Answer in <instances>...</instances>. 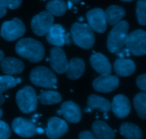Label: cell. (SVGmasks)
<instances>
[{"label":"cell","mask_w":146,"mask_h":139,"mask_svg":"<svg viewBox=\"0 0 146 139\" xmlns=\"http://www.w3.org/2000/svg\"><path fill=\"white\" fill-rule=\"evenodd\" d=\"M85 71V63L81 58H73L68 62L66 76L69 79L76 80L79 78Z\"/></svg>","instance_id":"ffe728a7"},{"label":"cell","mask_w":146,"mask_h":139,"mask_svg":"<svg viewBox=\"0 0 146 139\" xmlns=\"http://www.w3.org/2000/svg\"><path fill=\"white\" fill-rule=\"evenodd\" d=\"M12 129L16 134L23 138H29L36 135L37 128L33 121L18 117L12 122Z\"/></svg>","instance_id":"4fadbf2b"},{"label":"cell","mask_w":146,"mask_h":139,"mask_svg":"<svg viewBox=\"0 0 146 139\" xmlns=\"http://www.w3.org/2000/svg\"><path fill=\"white\" fill-rule=\"evenodd\" d=\"M71 37L74 44L84 49L93 47L95 43V34L87 24L76 22L71 27Z\"/></svg>","instance_id":"3957f363"},{"label":"cell","mask_w":146,"mask_h":139,"mask_svg":"<svg viewBox=\"0 0 146 139\" xmlns=\"http://www.w3.org/2000/svg\"><path fill=\"white\" fill-rule=\"evenodd\" d=\"M73 6V3L71 2V1H68V3H67V7H68V9H71V7H72Z\"/></svg>","instance_id":"8d00e7d4"},{"label":"cell","mask_w":146,"mask_h":139,"mask_svg":"<svg viewBox=\"0 0 146 139\" xmlns=\"http://www.w3.org/2000/svg\"><path fill=\"white\" fill-rule=\"evenodd\" d=\"M68 126L64 120L58 117H51L48 119L46 134L49 139H57L67 133Z\"/></svg>","instance_id":"5bb4252c"},{"label":"cell","mask_w":146,"mask_h":139,"mask_svg":"<svg viewBox=\"0 0 146 139\" xmlns=\"http://www.w3.org/2000/svg\"><path fill=\"white\" fill-rule=\"evenodd\" d=\"M4 58V53L1 50H0V61Z\"/></svg>","instance_id":"d590c367"},{"label":"cell","mask_w":146,"mask_h":139,"mask_svg":"<svg viewBox=\"0 0 146 139\" xmlns=\"http://www.w3.org/2000/svg\"><path fill=\"white\" fill-rule=\"evenodd\" d=\"M126 48L134 56L140 57L146 54V31L137 29L128 34L125 41Z\"/></svg>","instance_id":"8992f818"},{"label":"cell","mask_w":146,"mask_h":139,"mask_svg":"<svg viewBox=\"0 0 146 139\" xmlns=\"http://www.w3.org/2000/svg\"><path fill=\"white\" fill-rule=\"evenodd\" d=\"M119 86V79L116 76L104 74L97 77L93 82V87L97 91L108 93Z\"/></svg>","instance_id":"8fae6325"},{"label":"cell","mask_w":146,"mask_h":139,"mask_svg":"<svg viewBox=\"0 0 146 139\" xmlns=\"http://www.w3.org/2000/svg\"><path fill=\"white\" fill-rule=\"evenodd\" d=\"M107 23L111 26H115L121 21L125 16L124 8L118 5H111L104 11Z\"/></svg>","instance_id":"7402d4cb"},{"label":"cell","mask_w":146,"mask_h":139,"mask_svg":"<svg viewBox=\"0 0 146 139\" xmlns=\"http://www.w3.org/2000/svg\"><path fill=\"white\" fill-rule=\"evenodd\" d=\"M90 63L94 70L101 75L111 74V63L106 56L101 53H94L92 54L90 57Z\"/></svg>","instance_id":"ac0fdd59"},{"label":"cell","mask_w":146,"mask_h":139,"mask_svg":"<svg viewBox=\"0 0 146 139\" xmlns=\"http://www.w3.org/2000/svg\"><path fill=\"white\" fill-rule=\"evenodd\" d=\"M87 105L90 110L98 109L103 112H108L111 109V104L108 100L95 94L88 97Z\"/></svg>","instance_id":"cb8c5ba5"},{"label":"cell","mask_w":146,"mask_h":139,"mask_svg":"<svg viewBox=\"0 0 146 139\" xmlns=\"http://www.w3.org/2000/svg\"><path fill=\"white\" fill-rule=\"evenodd\" d=\"M22 0H0V6L10 9H16L21 4Z\"/></svg>","instance_id":"f546056e"},{"label":"cell","mask_w":146,"mask_h":139,"mask_svg":"<svg viewBox=\"0 0 146 139\" xmlns=\"http://www.w3.org/2000/svg\"><path fill=\"white\" fill-rule=\"evenodd\" d=\"M136 84L140 89L143 92H146V74L140 75L137 78Z\"/></svg>","instance_id":"1f68e13d"},{"label":"cell","mask_w":146,"mask_h":139,"mask_svg":"<svg viewBox=\"0 0 146 139\" xmlns=\"http://www.w3.org/2000/svg\"><path fill=\"white\" fill-rule=\"evenodd\" d=\"M120 133L126 139H142L143 133L135 124L125 122L120 127Z\"/></svg>","instance_id":"603a6c76"},{"label":"cell","mask_w":146,"mask_h":139,"mask_svg":"<svg viewBox=\"0 0 146 139\" xmlns=\"http://www.w3.org/2000/svg\"><path fill=\"white\" fill-rule=\"evenodd\" d=\"M31 83L38 87L46 88H56L57 78L49 69L45 67H37L30 74Z\"/></svg>","instance_id":"277c9868"},{"label":"cell","mask_w":146,"mask_h":139,"mask_svg":"<svg viewBox=\"0 0 146 139\" xmlns=\"http://www.w3.org/2000/svg\"><path fill=\"white\" fill-rule=\"evenodd\" d=\"M94 134L98 139H114L115 133L106 122L101 121H94L92 125Z\"/></svg>","instance_id":"44dd1931"},{"label":"cell","mask_w":146,"mask_h":139,"mask_svg":"<svg viewBox=\"0 0 146 139\" xmlns=\"http://www.w3.org/2000/svg\"><path fill=\"white\" fill-rule=\"evenodd\" d=\"M114 71L120 76H129L135 71V64L131 59L124 58L118 59L114 62Z\"/></svg>","instance_id":"d6986e66"},{"label":"cell","mask_w":146,"mask_h":139,"mask_svg":"<svg viewBox=\"0 0 146 139\" xmlns=\"http://www.w3.org/2000/svg\"><path fill=\"white\" fill-rule=\"evenodd\" d=\"M4 101H5L4 96L2 95V94H1V93H0V106H1L3 104H4Z\"/></svg>","instance_id":"e575fe53"},{"label":"cell","mask_w":146,"mask_h":139,"mask_svg":"<svg viewBox=\"0 0 146 139\" xmlns=\"http://www.w3.org/2000/svg\"><path fill=\"white\" fill-rule=\"evenodd\" d=\"M68 1H71V2H72L73 4H77V3L79 2L81 0H68Z\"/></svg>","instance_id":"74e56055"},{"label":"cell","mask_w":146,"mask_h":139,"mask_svg":"<svg viewBox=\"0 0 146 139\" xmlns=\"http://www.w3.org/2000/svg\"><path fill=\"white\" fill-rule=\"evenodd\" d=\"M58 114L64 116L65 119L70 123L76 124L81 119V109L79 106L72 101H67L63 103Z\"/></svg>","instance_id":"9a60e30c"},{"label":"cell","mask_w":146,"mask_h":139,"mask_svg":"<svg viewBox=\"0 0 146 139\" xmlns=\"http://www.w3.org/2000/svg\"><path fill=\"white\" fill-rule=\"evenodd\" d=\"M0 67L3 72L7 75L20 74L24 69V64L21 60L14 57L4 58L0 61Z\"/></svg>","instance_id":"e0dca14e"},{"label":"cell","mask_w":146,"mask_h":139,"mask_svg":"<svg viewBox=\"0 0 146 139\" xmlns=\"http://www.w3.org/2000/svg\"><path fill=\"white\" fill-rule=\"evenodd\" d=\"M37 132H38L39 134H42V133H44V130L41 129V128H37Z\"/></svg>","instance_id":"f35d334b"},{"label":"cell","mask_w":146,"mask_h":139,"mask_svg":"<svg viewBox=\"0 0 146 139\" xmlns=\"http://www.w3.org/2000/svg\"><path fill=\"white\" fill-rule=\"evenodd\" d=\"M46 35L47 41L55 47H61L65 44L70 43L69 35L60 24H53Z\"/></svg>","instance_id":"7c38bea8"},{"label":"cell","mask_w":146,"mask_h":139,"mask_svg":"<svg viewBox=\"0 0 146 139\" xmlns=\"http://www.w3.org/2000/svg\"><path fill=\"white\" fill-rule=\"evenodd\" d=\"M15 51L18 55L31 63L41 61L45 54V50L42 44L31 38L20 39L16 44Z\"/></svg>","instance_id":"6da1fadb"},{"label":"cell","mask_w":146,"mask_h":139,"mask_svg":"<svg viewBox=\"0 0 146 139\" xmlns=\"http://www.w3.org/2000/svg\"><path fill=\"white\" fill-rule=\"evenodd\" d=\"M78 139H97L93 133L88 131H84L80 133Z\"/></svg>","instance_id":"d6a6232c"},{"label":"cell","mask_w":146,"mask_h":139,"mask_svg":"<svg viewBox=\"0 0 146 139\" xmlns=\"http://www.w3.org/2000/svg\"><path fill=\"white\" fill-rule=\"evenodd\" d=\"M17 78L11 75L0 76V93L7 91V89L13 88L17 84Z\"/></svg>","instance_id":"f1b7e54d"},{"label":"cell","mask_w":146,"mask_h":139,"mask_svg":"<svg viewBox=\"0 0 146 139\" xmlns=\"http://www.w3.org/2000/svg\"><path fill=\"white\" fill-rule=\"evenodd\" d=\"M2 115H3V111H2V109H1V108H0V118H1Z\"/></svg>","instance_id":"ab89813d"},{"label":"cell","mask_w":146,"mask_h":139,"mask_svg":"<svg viewBox=\"0 0 146 139\" xmlns=\"http://www.w3.org/2000/svg\"><path fill=\"white\" fill-rule=\"evenodd\" d=\"M133 105L140 118L146 119V92L138 93L133 99Z\"/></svg>","instance_id":"484cf974"},{"label":"cell","mask_w":146,"mask_h":139,"mask_svg":"<svg viewBox=\"0 0 146 139\" xmlns=\"http://www.w3.org/2000/svg\"><path fill=\"white\" fill-rule=\"evenodd\" d=\"M16 101L24 114H29L36 109L38 98L34 88L30 86H26L17 93Z\"/></svg>","instance_id":"5b68a950"},{"label":"cell","mask_w":146,"mask_h":139,"mask_svg":"<svg viewBox=\"0 0 146 139\" xmlns=\"http://www.w3.org/2000/svg\"><path fill=\"white\" fill-rule=\"evenodd\" d=\"M86 18L88 25L96 32L103 34L107 29V21L105 13L102 9L96 8L87 12Z\"/></svg>","instance_id":"9c48e42d"},{"label":"cell","mask_w":146,"mask_h":139,"mask_svg":"<svg viewBox=\"0 0 146 139\" xmlns=\"http://www.w3.org/2000/svg\"><path fill=\"white\" fill-rule=\"evenodd\" d=\"M7 8L0 6V19L2 18L3 17H4V16L7 14Z\"/></svg>","instance_id":"836d02e7"},{"label":"cell","mask_w":146,"mask_h":139,"mask_svg":"<svg viewBox=\"0 0 146 139\" xmlns=\"http://www.w3.org/2000/svg\"><path fill=\"white\" fill-rule=\"evenodd\" d=\"M54 21L52 14L47 11H41L34 16L31 20V26L33 32L39 37L46 35L54 24Z\"/></svg>","instance_id":"ba28073f"},{"label":"cell","mask_w":146,"mask_h":139,"mask_svg":"<svg viewBox=\"0 0 146 139\" xmlns=\"http://www.w3.org/2000/svg\"><path fill=\"white\" fill-rule=\"evenodd\" d=\"M113 114L119 118H124L131 112V106L129 99L123 94L115 96L111 103Z\"/></svg>","instance_id":"2e32d148"},{"label":"cell","mask_w":146,"mask_h":139,"mask_svg":"<svg viewBox=\"0 0 146 139\" xmlns=\"http://www.w3.org/2000/svg\"><path fill=\"white\" fill-rule=\"evenodd\" d=\"M129 24L127 21H121L113 26L108 34L107 47L110 52L118 53L125 44L128 35Z\"/></svg>","instance_id":"7a4b0ae2"},{"label":"cell","mask_w":146,"mask_h":139,"mask_svg":"<svg viewBox=\"0 0 146 139\" xmlns=\"http://www.w3.org/2000/svg\"><path fill=\"white\" fill-rule=\"evenodd\" d=\"M50 65L57 74H64L68 69V62L65 52L61 48L53 47L50 51Z\"/></svg>","instance_id":"30bf717a"},{"label":"cell","mask_w":146,"mask_h":139,"mask_svg":"<svg viewBox=\"0 0 146 139\" xmlns=\"http://www.w3.org/2000/svg\"><path fill=\"white\" fill-rule=\"evenodd\" d=\"M11 135L9 126L6 122L0 121V139H9Z\"/></svg>","instance_id":"4dcf8cb0"},{"label":"cell","mask_w":146,"mask_h":139,"mask_svg":"<svg viewBox=\"0 0 146 139\" xmlns=\"http://www.w3.org/2000/svg\"><path fill=\"white\" fill-rule=\"evenodd\" d=\"M46 11L53 16L61 17L65 14L68 7L66 3L63 0H54L49 1L46 6Z\"/></svg>","instance_id":"d4e9b609"},{"label":"cell","mask_w":146,"mask_h":139,"mask_svg":"<svg viewBox=\"0 0 146 139\" xmlns=\"http://www.w3.org/2000/svg\"><path fill=\"white\" fill-rule=\"evenodd\" d=\"M26 32L24 23L19 18H14L2 24L0 34L6 41H13L22 37Z\"/></svg>","instance_id":"52a82bcc"},{"label":"cell","mask_w":146,"mask_h":139,"mask_svg":"<svg viewBox=\"0 0 146 139\" xmlns=\"http://www.w3.org/2000/svg\"><path fill=\"white\" fill-rule=\"evenodd\" d=\"M136 17L139 24L146 25V0H138L137 1Z\"/></svg>","instance_id":"83f0119b"},{"label":"cell","mask_w":146,"mask_h":139,"mask_svg":"<svg viewBox=\"0 0 146 139\" xmlns=\"http://www.w3.org/2000/svg\"><path fill=\"white\" fill-rule=\"evenodd\" d=\"M38 99L44 105H52L58 104L62 99L61 95L58 92L53 91H41L38 96Z\"/></svg>","instance_id":"4316f807"},{"label":"cell","mask_w":146,"mask_h":139,"mask_svg":"<svg viewBox=\"0 0 146 139\" xmlns=\"http://www.w3.org/2000/svg\"><path fill=\"white\" fill-rule=\"evenodd\" d=\"M121 1H126V2H130V1H133V0H121Z\"/></svg>","instance_id":"60d3db41"}]
</instances>
